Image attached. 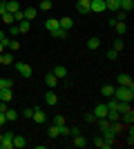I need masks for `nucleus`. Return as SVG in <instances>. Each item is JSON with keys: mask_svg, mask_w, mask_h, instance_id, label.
Returning a JSON list of instances; mask_svg holds the SVG:
<instances>
[{"mask_svg": "<svg viewBox=\"0 0 134 149\" xmlns=\"http://www.w3.org/2000/svg\"><path fill=\"white\" fill-rule=\"evenodd\" d=\"M107 116V105H96L94 107V118H105Z\"/></svg>", "mask_w": 134, "mask_h": 149, "instance_id": "nucleus-9", "label": "nucleus"}, {"mask_svg": "<svg viewBox=\"0 0 134 149\" xmlns=\"http://www.w3.org/2000/svg\"><path fill=\"white\" fill-rule=\"evenodd\" d=\"M5 38H7V36H5V31H0V42H2V40H5Z\"/></svg>", "mask_w": 134, "mask_h": 149, "instance_id": "nucleus-47", "label": "nucleus"}, {"mask_svg": "<svg viewBox=\"0 0 134 149\" xmlns=\"http://www.w3.org/2000/svg\"><path fill=\"white\" fill-rule=\"evenodd\" d=\"M13 82L9 80V78H0V89H11Z\"/></svg>", "mask_w": 134, "mask_h": 149, "instance_id": "nucleus-31", "label": "nucleus"}, {"mask_svg": "<svg viewBox=\"0 0 134 149\" xmlns=\"http://www.w3.org/2000/svg\"><path fill=\"white\" fill-rule=\"evenodd\" d=\"M45 102H47V105H58L56 91H47V93H45Z\"/></svg>", "mask_w": 134, "mask_h": 149, "instance_id": "nucleus-12", "label": "nucleus"}, {"mask_svg": "<svg viewBox=\"0 0 134 149\" xmlns=\"http://www.w3.org/2000/svg\"><path fill=\"white\" fill-rule=\"evenodd\" d=\"M11 98H13L11 89H0V100H2V102H9Z\"/></svg>", "mask_w": 134, "mask_h": 149, "instance_id": "nucleus-21", "label": "nucleus"}, {"mask_svg": "<svg viewBox=\"0 0 134 149\" xmlns=\"http://www.w3.org/2000/svg\"><path fill=\"white\" fill-rule=\"evenodd\" d=\"M32 118H34V123H38V125H43L45 120H47V116H45V113L40 111V109H34V116H32Z\"/></svg>", "mask_w": 134, "mask_h": 149, "instance_id": "nucleus-16", "label": "nucleus"}, {"mask_svg": "<svg viewBox=\"0 0 134 149\" xmlns=\"http://www.w3.org/2000/svg\"><path fill=\"white\" fill-rule=\"evenodd\" d=\"M89 11H94V13L107 11V7H105V0H92V2H89Z\"/></svg>", "mask_w": 134, "mask_h": 149, "instance_id": "nucleus-4", "label": "nucleus"}, {"mask_svg": "<svg viewBox=\"0 0 134 149\" xmlns=\"http://www.w3.org/2000/svg\"><path fill=\"white\" fill-rule=\"evenodd\" d=\"M112 98H116V100H125V102H132V98H134V89H130V87H114V96Z\"/></svg>", "mask_w": 134, "mask_h": 149, "instance_id": "nucleus-1", "label": "nucleus"}, {"mask_svg": "<svg viewBox=\"0 0 134 149\" xmlns=\"http://www.w3.org/2000/svg\"><path fill=\"white\" fill-rule=\"evenodd\" d=\"M7 47H9L11 51H16V49H20V42H18V40H9V45H7Z\"/></svg>", "mask_w": 134, "mask_h": 149, "instance_id": "nucleus-36", "label": "nucleus"}, {"mask_svg": "<svg viewBox=\"0 0 134 149\" xmlns=\"http://www.w3.org/2000/svg\"><path fill=\"white\" fill-rule=\"evenodd\" d=\"M85 2H92V0H85Z\"/></svg>", "mask_w": 134, "mask_h": 149, "instance_id": "nucleus-48", "label": "nucleus"}, {"mask_svg": "<svg viewBox=\"0 0 134 149\" xmlns=\"http://www.w3.org/2000/svg\"><path fill=\"white\" fill-rule=\"evenodd\" d=\"M22 16H25V20H29V22H32V20L38 16V9H36V7H27L25 11H22Z\"/></svg>", "mask_w": 134, "mask_h": 149, "instance_id": "nucleus-8", "label": "nucleus"}, {"mask_svg": "<svg viewBox=\"0 0 134 149\" xmlns=\"http://www.w3.org/2000/svg\"><path fill=\"white\" fill-rule=\"evenodd\" d=\"M116 80H119V87H130V89H134V80L130 78L128 74H119V78H116Z\"/></svg>", "mask_w": 134, "mask_h": 149, "instance_id": "nucleus-5", "label": "nucleus"}, {"mask_svg": "<svg viewBox=\"0 0 134 149\" xmlns=\"http://www.w3.org/2000/svg\"><path fill=\"white\" fill-rule=\"evenodd\" d=\"M45 27H47V31H49V33H51V31H56V29H58V18H49L47 22H45Z\"/></svg>", "mask_w": 134, "mask_h": 149, "instance_id": "nucleus-20", "label": "nucleus"}, {"mask_svg": "<svg viewBox=\"0 0 134 149\" xmlns=\"http://www.w3.org/2000/svg\"><path fill=\"white\" fill-rule=\"evenodd\" d=\"M5 123H7V118H5V113L0 111V127H2V125H5Z\"/></svg>", "mask_w": 134, "mask_h": 149, "instance_id": "nucleus-46", "label": "nucleus"}, {"mask_svg": "<svg viewBox=\"0 0 134 149\" xmlns=\"http://www.w3.org/2000/svg\"><path fill=\"white\" fill-rule=\"evenodd\" d=\"M78 134H81L78 127H69V136H78Z\"/></svg>", "mask_w": 134, "mask_h": 149, "instance_id": "nucleus-41", "label": "nucleus"}, {"mask_svg": "<svg viewBox=\"0 0 134 149\" xmlns=\"http://www.w3.org/2000/svg\"><path fill=\"white\" fill-rule=\"evenodd\" d=\"M114 31L119 33V36H125V31H128V25H125V22H121V20H116V22H114Z\"/></svg>", "mask_w": 134, "mask_h": 149, "instance_id": "nucleus-14", "label": "nucleus"}, {"mask_svg": "<svg viewBox=\"0 0 134 149\" xmlns=\"http://www.w3.org/2000/svg\"><path fill=\"white\" fill-rule=\"evenodd\" d=\"M67 33H69V31L63 29V27H58L56 31H51V36H56V38H67Z\"/></svg>", "mask_w": 134, "mask_h": 149, "instance_id": "nucleus-29", "label": "nucleus"}, {"mask_svg": "<svg viewBox=\"0 0 134 149\" xmlns=\"http://www.w3.org/2000/svg\"><path fill=\"white\" fill-rule=\"evenodd\" d=\"M76 9H78V13H89V2L78 0V2H76Z\"/></svg>", "mask_w": 134, "mask_h": 149, "instance_id": "nucleus-19", "label": "nucleus"}, {"mask_svg": "<svg viewBox=\"0 0 134 149\" xmlns=\"http://www.w3.org/2000/svg\"><path fill=\"white\" fill-rule=\"evenodd\" d=\"M7 11V2H5V0H2V2H0V16H2V13H5Z\"/></svg>", "mask_w": 134, "mask_h": 149, "instance_id": "nucleus-43", "label": "nucleus"}, {"mask_svg": "<svg viewBox=\"0 0 134 149\" xmlns=\"http://www.w3.org/2000/svg\"><path fill=\"white\" fill-rule=\"evenodd\" d=\"M60 134H58V125H54V127H49V138H58Z\"/></svg>", "mask_w": 134, "mask_h": 149, "instance_id": "nucleus-34", "label": "nucleus"}, {"mask_svg": "<svg viewBox=\"0 0 134 149\" xmlns=\"http://www.w3.org/2000/svg\"><path fill=\"white\" fill-rule=\"evenodd\" d=\"M74 147H87V138H83L81 134L74 136Z\"/></svg>", "mask_w": 134, "mask_h": 149, "instance_id": "nucleus-24", "label": "nucleus"}, {"mask_svg": "<svg viewBox=\"0 0 134 149\" xmlns=\"http://www.w3.org/2000/svg\"><path fill=\"white\" fill-rule=\"evenodd\" d=\"M116 16H114V20H121V22H125V18H128V11H121V9H119V11H114Z\"/></svg>", "mask_w": 134, "mask_h": 149, "instance_id": "nucleus-33", "label": "nucleus"}, {"mask_svg": "<svg viewBox=\"0 0 134 149\" xmlns=\"http://www.w3.org/2000/svg\"><path fill=\"white\" fill-rule=\"evenodd\" d=\"M119 9L130 13V11L134 9V0H119Z\"/></svg>", "mask_w": 134, "mask_h": 149, "instance_id": "nucleus-10", "label": "nucleus"}, {"mask_svg": "<svg viewBox=\"0 0 134 149\" xmlns=\"http://www.w3.org/2000/svg\"><path fill=\"white\" fill-rule=\"evenodd\" d=\"M85 120H87V123H96V118H94V113H87V116H85Z\"/></svg>", "mask_w": 134, "mask_h": 149, "instance_id": "nucleus-44", "label": "nucleus"}, {"mask_svg": "<svg viewBox=\"0 0 134 149\" xmlns=\"http://www.w3.org/2000/svg\"><path fill=\"white\" fill-rule=\"evenodd\" d=\"M51 74H54L58 80H60V78H65V76H67V69H65L63 65H58V67H54V71H51Z\"/></svg>", "mask_w": 134, "mask_h": 149, "instance_id": "nucleus-18", "label": "nucleus"}, {"mask_svg": "<svg viewBox=\"0 0 134 149\" xmlns=\"http://www.w3.org/2000/svg\"><path fill=\"white\" fill-rule=\"evenodd\" d=\"M0 18H2V22H5V25H13V13L5 11L2 16H0Z\"/></svg>", "mask_w": 134, "mask_h": 149, "instance_id": "nucleus-30", "label": "nucleus"}, {"mask_svg": "<svg viewBox=\"0 0 134 149\" xmlns=\"http://www.w3.org/2000/svg\"><path fill=\"white\" fill-rule=\"evenodd\" d=\"M121 123H123V125H132V123H134L132 109H130V111H125V113H121Z\"/></svg>", "mask_w": 134, "mask_h": 149, "instance_id": "nucleus-17", "label": "nucleus"}, {"mask_svg": "<svg viewBox=\"0 0 134 149\" xmlns=\"http://www.w3.org/2000/svg\"><path fill=\"white\" fill-rule=\"evenodd\" d=\"M5 118H7V123H16V120H18V111H16V109H9V107H7Z\"/></svg>", "mask_w": 134, "mask_h": 149, "instance_id": "nucleus-13", "label": "nucleus"}, {"mask_svg": "<svg viewBox=\"0 0 134 149\" xmlns=\"http://www.w3.org/2000/svg\"><path fill=\"white\" fill-rule=\"evenodd\" d=\"M22 116H25V118H32V116H34V109H32V107H29V109H22Z\"/></svg>", "mask_w": 134, "mask_h": 149, "instance_id": "nucleus-39", "label": "nucleus"}, {"mask_svg": "<svg viewBox=\"0 0 134 149\" xmlns=\"http://www.w3.org/2000/svg\"><path fill=\"white\" fill-rule=\"evenodd\" d=\"M16 71H18L22 78H29V76L34 74V69L27 65V62H16Z\"/></svg>", "mask_w": 134, "mask_h": 149, "instance_id": "nucleus-2", "label": "nucleus"}, {"mask_svg": "<svg viewBox=\"0 0 134 149\" xmlns=\"http://www.w3.org/2000/svg\"><path fill=\"white\" fill-rule=\"evenodd\" d=\"M18 29H20V33H27V31L32 29V22H29V20H20V22H18Z\"/></svg>", "mask_w": 134, "mask_h": 149, "instance_id": "nucleus-23", "label": "nucleus"}, {"mask_svg": "<svg viewBox=\"0 0 134 149\" xmlns=\"http://www.w3.org/2000/svg\"><path fill=\"white\" fill-rule=\"evenodd\" d=\"M0 111H2V113L7 111V102H2V100H0Z\"/></svg>", "mask_w": 134, "mask_h": 149, "instance_id": "nucleus-45", "label": "nucleus"}, {"mask_svg": "<svg viewBox=\"0 0 134 149\" xmlns=\"http://www.w3.org/2000/svg\"><path fill=\"white\" fill-rule=\"evenodd\" d=\"M18 9H20V5L16 2V0H7V11L9 13H16Z\"/></svg>", "mask_w": 134, "mask_h": 149, "instance_id": "nucleus-22", "label": "nucleus"}, {"mask_svg": "<svg viewBox=\"0 0 134 149\" xmlns=\"http://www.w3.org/2000/svg\"><path fill=\"white\" fill-rule=\"evenodd\" d=\"M25 145H27V140L22 136H13V147H16V149H22Z\"/></svg>", "mask_w": 134, "mask_h": 149, "instance_id": "nucleus-26", "label": "nucleus"}, {"mask_svg": "<svg viewBox=\"0 0 134 149\" xmlns=\"http://www.w3.org/2000/svg\"><path fill=\"white\" fill-rule=\"evenodd\" d=\"M0 149H13V134L7 131L5 136L0 138Z\"/></svg>", "mask_w": 134, "mask_h": 149, "instance_id": "nucleus-3", "label": "nucleus"}, {"mask_svg": "<svg viewBox=\"0 0 134 149\" xmlns=\"http://www.w3.org/2000/svg\"><path fill=\"white\" fill-rule=\"evenodd\" d=\"M58 27H63V29L69 31L72 27H74V20H72V18H58Z\"/></svg>", "mask_w": 134, "mask_h": 149, "instance_id": "nucleus-15", "label": "nucleus"}, {"mask_svg": "<svg viewBox=\"0 0 134 149\" xmlns=\"http://www.w3.org/2000/svg\"><path fill=\"white\" fill-rule=\"evenodd\" d=\"M116 58H119V54H116L114 49H109L107 51V60H116Z\"/></svg>", "mask_w": 134, "mask_h": 149, "instance_id": "nucleus-38", "label": "nucleus"}, {"mask_svg": "<svg viewBox=\"0 0 134 149\" xmlns=\"http://www.w3.org/2000/svg\"><path fill=\"white\" fill-rule=\"evenodd\" d=\"M101 131H103V140H107V143H114L116 140V131L112 129V125L105 127V129H101Z\"/></svg>", "mask_w": 134, "mask_h": 149, "instance_id": "nucleus-6", "label": "nucleus"}, {"mask_svg": "<svg viewBox=\"0 0 134 149\" xmlns=\"http://www.w3.org/2000/svg\"><path fill=\"white\" fill-rule=\"evenodd\" d=\"M98 47H101V40H98V38H89L87 40V49H98Z\"/></svg>", "mask_w": 134, "mask_h": 149, "instance_id": "nucleus-27", "label": "nucleus"}, {"mask_svg": "<svg viewBox=\"0 0 134 149\" xmlns=\"http://www.w3.org/2000/svg\"><path fill=\"white\" fill-rule=\"evenodd\" d=\"M54 125H65V118L63 116H56V118H54Z\"/></svg>", "mask_w": 134, "mask_h": 149, "instance_id": "nucleus-42", "label": "nucleus"}, {"mask_svg": "<svg viewBox=\"0 0 134 149\" xmlns=\"http://www.w3.org/2000/svg\"><path fill=\"white\" fill-rule=\"evenodd\" d=\"M45 85H47L49 89H56V87H58V78H56L54 74H51V71H49V74L45 76Z\"/></svg>", "mask_w": 134, "mask_h": 149, "instance_id": "nucleus-7", "label": "nucleus"}, {"mask_svg": "<svg viewBox=\"0 0 134 149\" xmlns=\"http://www.w3.org/2000/svg\"><path fill=\"white\" fill-rule=\"evenodd\" d=\"M40 9H43V11H49L51 9V0H43V2H40Z\"/></svg>", "mask_w": 134, "mask_h": 149, "instance_id": "nucleus-35", "label": "nucleus"}, {"mask_svg": "<svg viewBox=\"0 0 134 149\" xmlns=\"http://www.w3.org/2000/svg\"><path fill=\"white\" fill-rule=\"evenodd\" d=\"M101 93L105 98H112V96H114V87H112V85H105V87H101Z\"/></svg>", "mask_w": 134, "mask_h": 149, "instance_id": "nucleus-25", "label": "nucleus"}, {"mask_svg": "<svg viewBox=\"0 0 134 149\" xmlns=\"http://www.w3.org/2000/svg\"><path fill=\"white\" fill-rule=\"evenodd\" d=\"M105 7L109 11H119V0H105Z\"/></svg>", "mask_w": 134, "mask_h": 149, "instance_id": "nucleus-28", "label": "nucleus"}, {"mask_svg": "<svg viewBox=\"0 0 134 149\" xmlns=\"http://www.w3.org/2000/svg\"><path fill=\"white\" fill-rule=\"evenodd\" d=\"M123 47H125V45H123V40H121V38H116V40H114V51H116V54H121Z\"/></svg>", "mask_w": 134, "mask_h": 149, "instance_id": "nucleus-32", "label": "nucleus"}, {"mask_svg": "<svg viewBox=\"0 0 134 149\" xmlns=\"http://www.w3.org/2000/svg\"><path fill=\"white\" fill-rule=\"evenodd\" d=\"M94 147H98V149H109V147H112V143H107V140H103V136H98V138H94Z\"/></svg>", "mask_w": 134, "mask_h": 149, "instance_id": "nucleus-11", "label": "nucleus"}, {"mask_svg": "<svg viewBox=\"0 0 134 149\" xmlns=\"http://www.w3.org/2000/svg\"><path fill=\"white\" fill-rule=\"evenodd\" d=\"M9 33H11V36H18V33H20L18 25H9Z\"/></svg>", "mask_w": 134, "mask_h": 149, "instance_id": "nucleus-37", "label": "nucleus"}, {"mask_svg": "<svg viewBox=\"0 0 134 149\" xmlns=\"http://www.w3.org/2000/svg\"><path fill=\"white\" fill-rule=\"evenodd\" d=\"M13 20H18V22H20V20H25V16H22V11H20V9L13 13Z\"/></svg>", "mask_w": 134, "mask_h": 149, "instance_id": "nucleus-40", "label": "nucleus"}]
</instances>
